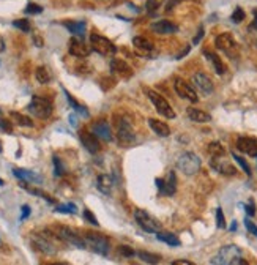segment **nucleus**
<instances>
[{"instance_id":"obj_1","label":"nucleus","mask_w":257,"mask_h":265,"mask_svg":"<svg viewBox=\"0 0 257 265\" xmlns=\"http://www.w3.org/2000/svg\"><path fill=\"white\" fill-rule=\"evenodd\" d=\"M213 265H246L248 262L242 259V250L237 245L222 246L219 253L210 260Z\"/></svg>"},{"instance_id":"obj_2","label":"nucleus","mask_w":257,"mask_h":265,"mask_svg":"<svg viewBox=\"0 0 257 265\" xmlns=\"http://www.w3.org/2000/svg\"><path fill=\"white\" fill-rule=\"evenodd\" d=\"M55 240H60L54 232L51 230H44V232H35L32 235V243L37 248L38 251L44 253V254H49L54 256L57 254V245Z\"/></svg>"},{"instance_id":"obj_3","label":"nucleus","mask_w":257,"mask_h":265,"mask_svg":"<svg viewBox=\"0 0 257 265\" xmlns=\"http://www.w3.org/2000/svg\"><path fill=\"white\" fill-rule=\"evenodd\" d=\"M84 242H85V248L92 250L93 253L100 254V256H107L109 250H110V245L109 240L100 234H93V232H85L82 235Z\"/></svg>"},{"instance_id":"obj_4","label":"nucleus","mask_w":257,"mask_h":265,"mask_svg":"<svg viewBox=\"0 0 257 265\" xmlns=\"http://www.w3.org/2000/svg\"><path fill=\"white\" fill-rule=\"evenodd\" d=\"M177 168L185 175H194L201 169V158L192 152H185L177 160Z\"/></svg>"},{"instance_id":"obj_5","label":"nucleus","mask_w":257,"mask_h":265,"mask_svg":"<svg viewBox=\"0 0 257 265\" xmlns=\"http://www.w3.org/2000/svg\"><path fill=\"white\" fill-rule=\"evenodd\" d=\"M27 109L32 115H35L38 119H47V117H51V114H52V103L49 99L35 95L32 98V101L28 103Z\"/></svg>"},{"instance_id":"obj_6","label":"nucleus","mask_w":257,"mask_h":265,"mask_svg":"<svg viewBox=\"0 0 257 265\" xmlns=\"http://www.w3.org/2000/svg\"><path fill=\"white\" fill-rule=\"evenodd\" d=\"M146 93H147V96H149L150 101L153 103V106H155V109H156L158 114H161L163 117H166V119H175V112H174L172 106L166 101L164 96H161V95L156 93V92L152 90V89H147Z\"/></svg>"},{"instance_id":"obj_7","label":"nucleus","mask_w":257,"mask_h":265,"mask_svg":"<svg viewBox=\"0 0 257 265\" xmlns=\"http://www.w3.org/2000/svg\"><path fill=\"white\" fill-rule=\"evenodd\" d=\"M90 44H92V49L95 52H98L104 57H110L117 52V47L114 46V43L107 40L106 37L96 35V33H93V35L90 37Z\"/></svg>"},{"instance_id":"obj_8","label":"nucleus","mask_w":257,"mask_h":265,"mask_svg":"<svg viewBox=\"0 0 257 265\" xmlns=\"http://www.w3.org/2000/svg\"><path fill=\"white\" fill-rule=\"evenodd\" d=\"M54 234L65 243H70L73 246H77V248H85V242H84V237L74 234V230H71L70 227L67 226H57L52 229Z\"/></svg>"},{"instance_id":"obj_9","label":"nucleus","mask_w":257,"mask_h":265,"mask_svg":"<svg viewBox=\"0 0 257 265\" xmlns=\"http://www.w3.org/2000/svg\"><path fill=\"white\" fill-rule=\"evenodd\" d=\"M117 139L122 147H130L134 142L136 135H134V129H133L130 120L122 119L117 122Z\"/></svg>"},{"instance_id":"obj_10","label":"nucleus","mask_w":257,"mask_h":265,"mask_svg":"<svg viewBox=\"0 0 257 265\" xmlns=\"http://www.w3.org/2000/svg\"><path fill=\"white\" fill-rule=\"evenodd\" d=\"M134 220L139 224V227L144 229L146 232H149V234H156V232H159V229H161V224H159L152 215H149L144 210L134 211Z\"/></svg>"},{"instance_id":"obj_11","label":"nucleus","mask_w":257,"mask_h":265,"mask_svg":"<svg viewBox=\"0 0 257 265\" xmlns=\"http://www.w3.org/2000/svg\"><path fill=\"white\" fill-rule=\"evenodd\" d=\"M156 187L163 196H172L177 191V177L174 171H169L164 178H156Z\"/></svg>"},{"instance_id":"obj_12","label":"nucleus","mask_w":257,"mask_h":265,"mask_svg":"<svg viewBox=\"0 0 257 265\" xmlns=\"http://www.w3.org/2000/svg\"><path fill=\"white\" fill-rule=\"evenodd\" d=\"M174 89H175V92H177V95H179V96L188 99V101H191V103H197V99H199L197 98V93L183 79H175Z\"/></svg>"},{"instance_id":"obj_13","label":"nucleus","mask_w":257,"mask_h":265,"mask_svg":"<svg viewBox=\"0 0 257 265\" xmlns=\"http://www.w3.org/2000/svg\"><path fill=\"white\" fill-rule=\"evenodd\" d=\"M68 51H70L71 56H74V57H77V59H84V57H87V56L90 54L92 46L85 44L82 40H79V38L73 37V38L70 40V43H68Z\"/></svg>"},{"instance_id":"obj_14","label":"nucleus","mask_w":257,"mask_h":265,"mask_svg":"<svg viewBox=\"0 0 257 265\" xmlns=\"http://www.w3.org/2000/svg\"><path fill=\"white\" fill-rule=\"evenodd\" d=\"M79 139H81L82 145L87 148L90 153H98L101 150V145L98 142V138H96L93 132L87 131V129H81V131H79Z\"/></svg>"},{"instance_id":"obj_15","label":"nucleus","mask_w":257,"mask_h":265,"mask_svg":"<svg viewBox=\"0 0 257 265\" xmlns=\"http://www.w3.org/2000/svg\"><path fill=\"white\" fill-rule=\"evenodd\" d=\"M212 168L215 171H218L219 174H222V175H235L237 174V169L227 160H224V155L212 158Z\"/></svg>"},{"instance_id":"obj_16","label":"nucleus","mask_w":257,"mask_h":265,"mask_svg":"<svg viewBox=\"0 0 257 265\" xmlns=\"http://www.w3.org/2000/svg\"><path fill=\"white\" fill-rule=\"evenodd\" d=\"M92 131H93V135L101 141H106V142L112 141V131H110V126L106 120L95 122L92 125Z\"/></svg>"},{"instance_id":"obj_17","label":"nucleus","mask_w":257,"mask_h":265,"mask_svg":"<svg viewBox=\"0 0 257 265\" xmlns=\"http://www.w3.org/2000/svg\"><path fill=\"white\" fill-rule=\"evenodd\" d=\"M192 82H194V86L205 95H210L213 92L212 79L208 77L207 74H204V73H196L194 76H192Z\"/></svg>"},{"instance_id":"obj_18","label":"nucleus","mask_w":257,"mask_h":265,"mask_svg":"<svg viewBox=\"0 0 257 265\" xmlns=\"http://www.w3.org/2000/svg\"><path fill=\"white\" fill-rule=\"evenodd\" d=\"M110 70H112V73L119 74L122 79H128V77L133 76V68L120 59H114L110 62Z\"/></svg>"},{"instance_id":"obj_19","label":"nucleus","mask_w":257,"mask_h":265,"mask_svg":"<svg viewBox=\"0 0 257 265\" xmlns=\"http://www.w3.org/2000/svg\"><path fill=\"white\" fill-rule=\"evenodd\" d=\"M237 148L249 156H257V141L254 138H238Z\"/></svg>"},{"instance_id":"obj_20","label":"nucleus","mask_w":257,"mask_h":265,"mask_svg":"<svg viewBox=\"0 0 257 265\" xmlns=\"http://www.w3.org/2000/svg\"><path fill=\"white\" fill-rule=\"evenodd\" d=\"M215 44L218 49H221V51L227 52V54H232V51L237 47V43L234 41L232 35H229V33H222V35L216 37Z\"/></svg>"},{"instance_id":"obj_21","label":"nucleus","mask_w":257,"mask_h":265,"mask_svg":"<svg viewBox=\"0 0 257 265\" xmlns=\"http://www.w3.org/2000/svg\"><path fill=\"white\" fill-rule=\"evenodd\" d=\"M152 30L155 33H159V35H169V33H175L179 27L169 21H158L152 24Z\"/></svg>"},{"instance_id":"obj_22","label":"nucleus","mask_w":257,"mask_h":265,"mask_svg":"<svg viewBox=\"0 0 257 265\" xmlns=\"http://www.w3.org/2000/svg\"><path fill=\"white\" fill-rule=\"evenodd\" d=\"M149 125H150V128L153 129V132H156V135H158L159 138H167V136L170 135V128H169L164 122H161V120L149 119Z\"/></svg>"},{"instance_id":"obj_23","label":"nucleus","mask_w":257,"mask_h":265,"mask_svg":"<svg viewBox=\"0 0 257 265\" xmlns=\"http://www.w3.org/2000/svg\"><path fill=\"white\" fill-rule=\"evenodd\" d=\"M14 177L21 178L22 181H32V183H41V177L35 174L34 171H25V169H13Z\"/></svg>"},{"instance_id":"obj_24","label":"nucleus","mask_w":257,"mask_h":265,"mask_svg":"<svg viewBox=\"0 0 257 265\" xmlns=\"http://www.w3.org/2000/svg\"><path fill=\"white\" fill-rule=\"evenodd\" d=\"M186 114H188L189 120L197 122V123H207V122L212 120L210 114H207V112H204V111H201V109H196V108H189Z\"/></svg>"},{"instance_id":"obj_25","label":"nucleus","mask_w":257,"mask_h":265,"mask_svg":"<svg viewBox=\"0 0 257 265\" xmlns=\"http://www.w3.org/2000/svg\"><path fill=\"white\" fill-rule=\"evenodd\" d=\"M96 187H98V190L104 194H109L112 187H114V180H112L110 175H100L98 177V181H96Z\"/></svg>"},{"instance_id":"obj_26","label":"nucleus","mask_w":257,"mask_h":265,"mask_svg":"<svg viewBox=\"0 0 257 265\" xmlns=\"http://www.w3.org/2000/svg\"><path fill=\"white\" fill-rule=\"evenodd\" d=\"M156 238L159 242L167 243L169 246H180L182 245L180 238L177 235H174V234H170V232H156Z\"/></svg>"},{"instance_id":"obj_27","label":"nucleus","mask_w":257,"mask_h":265,"mask_svg":"<svg viewBox=\"0 0 257 265\" xmlns=\"http://www.w3.org/2000/svg\"><path fill=\"white\" fill-rule=\"evenodd\" d=\"M205 56H207V59H208V60L212 62L213 68H215V71H216L218 74H224V73H226V66H224V63L221 62V59H219L216 54L205 51Z\"/></svg>"},{"instance_id":"obj_28","label":"nucleus","mask_w":257,"mask_h":265,"mask_svg":"<svg viewBox=\"0 0 257 265\" xmlns=\"http://www.w3.org/2000/svg\"><path fill=\"white\" fill-rule=\"evenodd\" d=\"M133 44H134L136 49H139V51H142V52H150L153 49V44L147 38H144V37H136L133 40Z\"/></svg>"},{"instance_id":"obj_29","label":"nucleus","mask_w":257,"mask_h":265,"mask_svg":"<svg viewBox=\"0 0 257 265\" xmlns=\"http://www.w3.org/2000/svg\"><path fill=\"white\" fill-rule=\"evenodd\" d=\"M10 117L13 119V122L16 125H19V126H34V122H32L28 117H25V115L19 114V112H11Z\"/></svg>"},{"instance_id":"obj_30","label":"nucleus","mask_w":257,"mask_h":265,"mask_svg":"<svg viewBox=\"0 0 257 265\" xmlns=\"http://www.w3.org/2000/svg\"><path fill=\"white\" fill-rule=\"evenodd\" d=\"M63 92H65V96H67V99H68V103L73 106V109L76 111V112H79V114H81V115H84V117H89V111L82 106V104H79L77 101H76V99L65 90V89H63Z\"/></svg>"},{"instance_id":"obj_31","label":"nucleus","mask_w":257,"mask_h":265,"mask_svg":"<svg viewBox=\"0 0 257 265\" xmlns=\"http://www.w3.org/2000/svg\"><path fill=\"white\" fill-rule=\"evenodd\" d=\"M63 25H65L71 33H74V35H84L85 32V22H63Z\"/></svg>"},{"instance_id":"obj_32","label":"nucleus","mask_w":257,"mask_h":265,"mask_svg":"<svg viewBox=\"0 0 257 265\" xmlns=\"http://www.w3.org/2000/svg\"><path fill=\"white\" fill-rule=\"evenodd\" d=\"M35 77L40 84H47V82L51 81V73L47 68H44V66H40V68H37V71H35Z\"/></svg>"},{"instance_id":"obj_33","label":"nucleus","mask_w":257,"mask_h":265,"mask_svg":"<svg viewBox=\"0 0 257 265\" xmlns=\"http://www.w3.org/2000/svg\"><path fill=\"white\" fill-rule=\"evenodd\" d=\"M136 256L142 260V262H147V263H158L161 260V257L156 256V254H152V253H146V251H137Z\"/></svg>"},{"instance_id":"obj_34","label":"nucleus","mask_w":257,"mask_h":265,"mask_svg":"<svg viewBox=\"0 0 257 265\" xmlns=\"http://www.w3.org/2000/svg\"><path fill=\"white\" fill-rule=\"evenodd\" d=\"M208 153H210L212 156H222L226 152H224V147L219 142H212L210 145H208Z\"/></svg>"},{"instance_id":"obj_35","label":"nucleus","mask_w":257,"mask_h":265,"mask_svg":"<svg viewBox=\"0 0 257 265\" xmlns=\"http://www.w3.org/2000/svg\"><path fill=\"white\" fill-rule=\"evenodd\" d=\"M52 161H54V169H55L54 174H55L57 177H62L63 174H65V168H63V164H62L60 158H59V156H54Z\"/></svg>"},{"instance_id":"obj_36","label":"nucleus","mask_w":257,"mask_h":265,"mask_svg":"<svg viewBox=\"0 0 257 265\" xmlns=\"http://www.w3.org/2000/svg\"><path fill=\"white\" fill-rule=\"evenodd\" d=\"M232 156H234V160H235V161H237L240 166H242V168H243L245 174H246L248 177H251V168H249V164H248V163H246V161H245L242 156H238V155H235V153H234Z\"/></svg>"},{"instance_id":"obj_37","label":"nucleus","mask_w":257,"mask_h":265,"mask_svg":"<svg viewBox=\"0 0 257 265\" xmlns=\"http://www.w3.org/2000/svg\"><path fill=\"white\" fill-rule=\"evenodd\" d=\"M55 211H60V213H71V215H74V213L77 211V208H76L74 204H65V205H59V207L55 208Z\"/></svg>"},{"instance_id":"obj_38","label":"nucleus","mask_w":257,"mask_h":265,"mask_svg":"<svg viewBox=\"0 0 257 265\" xmlns=\"http://www.w3.org/2000/svg\"><path fill=\"white\" fill-rule=\"evenodd\" d=\"M245 19V11L240 8V7H237L235 8V11H234V14H232V21L235 22V24H240Z\"/></svg>"},{"instance_id":"obj_39","label":"nucleus","mask_w":257,"mask_h":265,"mask_svg":"<svg viewBox=\"0 0 257 265\" xmlns=\"http://www.w3.org/2000/svg\"><path fill=\"white\" fill-rule=\"evenodd\" d=\"M146 8H147V11H149L150 14H155L156 10L159 8V0H147Z\"/></svg>"},{"instance_id":"obj_40","label":"nucleus","mask_w":257,"mask_h":265,"mask_svg":"<svg viewBox=\"0 0 257 265\" xmlns=\"http://www.w3.org/2000/svg\"><path fill=\"white\" fill-rule=\"evenodd\" d=\"M13 25L18 27V29H21L22 32H28V30H30V24H28L27 19H18V21H14Z\"/></svg>"},{"instance_id":"obj_41","label":"nucleus","mask_w":257,"mask_h":265,"mask_svg":"<svg viewBox=\"0 0 257 265\" xmlns=\"http://www.w3.org/2000/svg\"><path fill=\"white\" fill-rule=\"evenodd\" d=\"M216 226H218L219 229L226 227V221H224V215H222V210H221V208L216 210Z\"/></svg>"},{"instance_id":"obj_42","label":"nucleus","mask_w":257,"mask_h":265,"mask_svg":"<svg viewBox=\"0 0 257 265\" xmlns=\"http://www.w3.org/2000/svg\"><path fill=\"white\" fill-rule=\"evenodd\" d=\"M120 254L122 256H126V257H131V256H136V251L134 250H131L130 246H126V245H123V246H120Z\"/></svg>"},{"instance_id":"obj_43","label":"nucleus","mask_w":257,"mask_h":265,"mask_svg":"<svg viewBox=\"0 0 257 265\" xmlns=\"http://www.w3.org/2000/svg\"><path fill=\"white\" fill-rule=\"evenodd\" d=\"M41 11H43V8L37 4H28L27 8H25V13H30V14H38Z\"/></svg>"},{"instance_id":"obj_44","label":"nucleus","mask_w":257,"mask_h":265,"mask_svg":"<svg viewBox=\"0 0 257 265\" xmlns=\"http://www.w3.org/2000/svg\"><path fill=\"white\" fill-rule=\"evenodd\" d=\"M84 218H85L89 223H92L93 226H98V221H96V217H95V215H93L90 210H84Z\"/></svg>"},{"instance_id":"obj_45","label":"nucleus","mask_w":257,"mask_h":265,"mask_svg":"<svg viewBox=\"0 0 257 265\" xmlns=\"http://www.w3.org/2000/svg\"><path fill=\"white\" fill-rule=\"evenodd\" d=\"M245 226H246V229L251 232L252 235H255V237H257V226H255V224H254L251 220H248V218H246V220H245Z\"/></svg>"},{"instance_id":"obj_46","label":"nucleus","mask_w":257,"mask_h":265,"mask_svg":"<svg viewBox=\"0 0 257 265\" xmlns=\"http://www.w3.org/2000/svg\"><path fill=\"white\" fill-rule=\"evenodd\" d=\"M0 128L5 129V131H8V132H11V131H13V128H11L10 122H7V120H4V119H0Z\"/></svg>"},{"instance_id":"obj_47","label":"nucleus","mask_w":257,"mask_h":265,"mask_svg":"<svg viewBox=\"0 0 257 265\" xmlns=\"http://www.w3.org/2000/svg\"><path fill=\"white\" fill-rule=\"evenodd\" d=\"M30 215V207L28 205H22V215H21V221L27 220Z\"/></svg>"},{"instance_id":"obj_48","label":"nucleus","mask_w":257,"mask_h":265,"mask_svg":"<svg viewBox=\"0 0 257 265\" xmlns=\"http://www.w3.org/2000/svg\"><path fill=\"white\" fill-rule=\"evenodd\" d=\"M246 213L249 217H254L255 215V208H254V202H249V205H246Z\"/></svg>"},{"instance_id":"obj_49","label":"nucleus","mask_w":257,"mask_h":265,"mask_svg":"<svg viewBox=\"0 0 257 265\" xmlns=\"http://www.w3.org/2000/svg\"><path fill=\"white\" fill-rule=\"evenodd\" d=\"M255 29H257V8L254 10V21L249 25V30H255Z\"/></svg>"},{"instance_id":"obj_50","label":"nucleus","mask_w":257,"mask_h":265,"mask_svg":"<svg viewBox=\"0 0 257 265\" xmlns=\"http://www.w3.org/2000/svg\"><path fill=\"white\" fill-rule=\"evenodd\" d=\"M172 265H192V262H189V260H174Z\"/></svg>"},{"instance_id":"obj_51","label":"nucleus","mask_w":257,"mask_h":265,"mask_svg":"<svg viewBox=\"0 0 257 265\" xmlns=\"http://www.w3.org/2000/svg\"><path fill=\"white\" fill-rule=\"evenodd\" d=\"M179 2H182V0H170V2L167 4L166 11H170V8H174V5H175V4H179Z\"/></svg>"},{"instance_id":"obj_52","label":"nucleus","mask_w":257,"mask_h":265,"mask_svg":"<svg viewBox=\"0 0 257 265\" xmlns=\"http://www.w3.org/2000/svg\"><path fill=\"white\" fill-rule=\"evenodd\" d=\"M202 37H204V29H201V30H199V35H197V37L194 38V43H197V41H199V40H201Z\"/></svg>"},{"instance_id":"obj_53","label":"nucleus","mask_w":257,"mask_h":265,"mask_svg":"<svg viewBox=\"0 0 257 265\" xmlns=\"http://www.w3.org/2000/svg\"><path fill=\"white\" fill-rule=\"evenodd\" d=\"M235 229H237V223L234 221V223H232V226H231V230H235Z\"/></svg>"},{"instance_id":"obj_54","label":"nucleus","mask_w":257,"mask_h":265,"mask_svg":"<svg viewBox=\"0 0 257 265\" xmlns=\"http://www.w3.org/2000/svg\"><path fill=\"white\" fill-rule=\"evenodd\" d=\"M0 185H4V183H2V180H0Z\"/></svg>"}]
</instances>
